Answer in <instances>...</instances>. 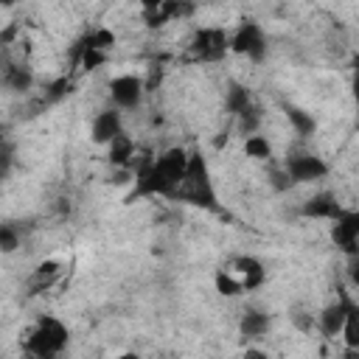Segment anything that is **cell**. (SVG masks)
<instances>
[{
	"instance_id": "6da1fadb",
	"label": "cell",
	"mask_w": 359,
	"mask_h": 359,
	"mask_svg": "<svg viewBox=\"0 0 359 359\" xmlns=\"http://www.w3.org/2000/svg\"><path fill=\"white\" fill-rule=\"evenodd\" d=\"M168 199L194 205V208H205V210H219V196L210 180V168L208 160L202 157V151H188V168L185 177L180 180V185L171 191Z\"/></svg>"
},
{
	"instance_id": "7a4b0ae2",
	"label": "cell",
	"mask_w": 359,
	"mask_h": 359,
	"mask_svg": "<svg viewBox=\"0 0 359 359\" xmlns=\"http://www.w3.org/2000/svg\"><path fill=\"white\" fill-rule=\"evenodd\" d=\"M67 342H70V328L59 317L45 314L28 331V337H25V353L34 356V359H56V356H62V351L67 348Z\"/></svg>"
},
{
	"instance_id": "3957f363",
	"label": "cell",
	"mask_w": 359,
	"mask_h": 359,
	"mask_svg": "<svg viewBox=\"0 0 359 359\" xmlns=\"http://www.w3.org/2000/svg\"><path fill=\"white\" fill-rule=\"evenodd\" d=\"M230 39V50L238 53V56H247L252 62H264L266 50H269V39H266V31L261 22L255 20H244L238 22V28L227 36Z\"/></svg>"
},
{
	"instance_id": "277c9868",
	"label": "cell",
	"mask_w": 359,
	"mask_h": 359,
	"mask_svg": "<svg viewBox=\"0 0 359 359\" xmlns=\"http://www.w3.org/2000/svg\"><path fill=\"white\" fill-rule=\"evenodd\" d=\"M283 171L292 180V185L294 182H317L328 174V163L311 151H292L283 163Z\"/></svg>"
},
{
	"instance_id": "5b68a950",
	"label": "cell",
	"mask_w": 359,
	"mask_h": 359,
	"mask_svg": "<svg viewBox=\"0 0 359 359\" xmlns=\"http://www.w3.org/2000/svg\"><path fill=\"white\" fill-rule=\"evenodd\" d=\"M230 50V39L222 28H199L191 39V53L199 62H219Z\"/></svg>"
},
{
	"instance_id": "8992f818",
	"label": "cell",
	"mask_w": 359,
	"mask_h": 359,
	"mask_svg": "<svg viewBox=\"0 0 359 359\" xmlns=\"http://www.w3.org/2000/svg\"><path fill=\"white\" fill-rule=\"evenodd\" d=\"M143 93H146V84L135 73H121L109 81V98L115 109H137L143 101Z\"/></svg>"
},
{
	"instance_id": "52a82bcc",
	"label": "cell",
	"mask_w": 359,
	"mask_h": 359,
	"mask_svg": "<svg viewBox=\"0 0 359 359\" xmlns=\"http://www.w3.org/2000/svg\"><path fill=\"white\" fill-rule=\"evenodd\" d=\"M331 241L348 258H356V252H359V213L356 210H342L331 222Z\"/></svg>"
},
{
	"instance_id": "ba28073f",
	"label": "cell",
	"mask_w": 359,
	"mask_h": 359,
	"mask_svg": "<svg viewBox=\"0 0 359 359\" xmlns=\"http://www.w3.org/2000/svg\"><path fill=\"white\" fill-rule=\"evenodd\" d=\"M227 269L238 280L241 292H252V289L264 286V280H266V269H264L261 258H255V255H238V258H233V264Z\"/></svg>"
},
{
	"instance_id": "9c48e42d",
	"label": "cell",
	"mask_w": 359,
	"mask_h": 359,
	"mask_svg": "<svg viewBox=\"0 0 359 359\" xmlns=\"http://www.w3.org/2000/svg\"><path fill=\"white\" fill-rule=\"evenodd\" d=\"M34 84V73L28 65L14 62L8 53H0V87H8L11 93H25Z\"/></svg>"
},
{
	"instance_id": "30bf717a",
	"label": "cell",
	"mask_w": 359,
	"mask_h": 359,
	"mask_svg": "<svg viewBox=\"0 0 359 359\" xmlns=\"http://www.w3.org/2000/svg\"><path fill=\"white\" fill-rule=\"evenodd\" d=\"M118 135H123V118L118 109H101L95 118H93V126H90V137L93 143L98 146H109Z\"/></svg>"
},
{
	"instance_id": "8fae6325",
	"label": "cell",
	"mask_w": 359,
	"mask_h": 359,
	"mask_svg": "<svg viewBox=\"0 0 359 359\" xmlns=\"http://www.w3.org/2000/svg\"><path fill=\"white\" fill-rule=\"evenodd\" d=\"M351 306H356V303H353L348 294H339V300L323 306V311L317 314L320 331H323L325 337H339V331H342V325H345V317H348Z\"/></svg>"
},
{
	"instance_id": "7c38bea8",
	"label": "cell",
	"mask_w": 359,
	"mask_h": 359,
	"mask_svg": "<svg viewBox=\"0 0 359 359\" xmlns=\"http://www.w3.org/2000/svg\"><path fill=\"white\" fill-rule=\"evenodd\" d=\"M342 210H345V208L337 202V196H334L331 191H320V194L309 196V199L303 202V208H300V213H303L306 219H328V222H334Z\"/></svg>"
},
{
	"instance_id": "4fadbf2b",
	"label": "cell",
	"mask_w": 359,
	"mask_h": 359,
	"mask_svg": "<svg viewBox=\"0 0 359 359\" xmlns=\"http://www.w3.org/2000/svg\"><path fill=\"white\" fill-rule=\"evenodd\" d=\"M154 163H157V168L168 177V182L177 188L180 180L185 177V168H188V151H185L182 146H171V149H165Z\"/></svg>"
},
{
	"instance_id": "5bb4252c",
	"label": "cell",
	"mask_w": 359,
	"mask_h": 359,
	"mask_svg": "<svg viewBox=\"0 0 359 359\" xmlns=\"http://www.w3.org/2000/svg\"><path fill=\"white\" fill-rule=\"evenodd\" d=\"M191 11H194L191 6L163 3V0H157V3H146V6H143V17H146V25H149V28L165 25L168 20H174V17H180V14H191Z\"/></svg>"
},
{
	"instance_id": "9a60e30c",
	"label": "cell",
	"mask_w": 359,
	"mask_h": 359,
	"mask_svg": "<svg viewBox=\"0 0 359 359\" xmlns=\"http://www.w3.org/2000/svg\"><path fill=\"white\" fill-rule=\"evenodd\" d=\"M269 325H272V320H269L266 311L247 309V311L241 314V320H238V334H241V339H247V342H252V339H264L266 331H269Z\"/></svg>"
},
{
	"instance_id": "2e32d148",
	"label": "cell",
	"mask_w": 359,
	"mask_h": 359,
	"mask_svg": "<svg viewBox=\"0 0 359 359\" xmlns=\"http://www.w3.org/2000/svg\"><path fill=\"white\" fill-rule=\"evenodd\" d=\"M283 112H286V121L292 123V129L300 135V137H311L317 132V121L311 112H306L303 107L297 104H283Z\"/></svg>"
},
{
	"instance_id": "e0dca14e",
	"label": "cell",
	"mask_w": 359,
	"mask_h": 359,
	"mask_svg": "<svg viewBox=\"0 0 359 359\" xmlns=\"http://www.w3.org/2000/svg\"><path fill=\"white\" fill-rule=\"evenodd\" d=\"M107 149H109V163H112V165H129V157L135 154V143L129 140L126 132L118 135Z\"/></svg>"
},
{
	"instance_id": "ac0fdd59",
	"label": "cell",
	"mask_w": 359,
	"mask_h": 359,
	"mask_svg": "<svg viewBox=\"0 0 359 359\" xmlns=\"http://www.w3.org/2000/svg\"><path fill=\"white\" fill-rule=\"evenodd\" d=\"M224 104H227V109L233 115H241L252 104V95H250V90L244 84H230L227 87V95H224Z\"/></svg>"
},
{
	"instance_id": "d6986e66",
	"label": "cell",
	"mask_w": 359,
	"mask_h": 359,
	"mask_svg": "<svg viewBox=\"0 0 359 359\" xmlns=\"http://www.w3.org/2000/svg\"><path fill=\"white\" fill-rule=\"evenodd\" d=\"M244 154L252 160H269L272 157V143L264 135H250L244 137Z\"/></svg>"
},
{
	"instance_id": "ffe728a7",
	"label": "cell",
	"mask_w": 359,
	"mask_h": 359,
	"mask_svg": "<svg viewBox=\"0 0 359 359\" xmlns=\"http://www.w3.org/2000/svg\"><path fill=\"white\" fill-rule=\"evenodd\" d=\"M213 283H216V292H219L222 297H238V294H244L241 286H238V280L230 275L227 266H222V269L213 275Z\"/></svg>"
},
{
	"instance_id": "44dd1931",
	"label": "cell",
	"mask_w": 359,
	"mask_h": 359,
	"mask_svg": "<svg viewBox=\"0 0 359 359\" xmlns=\"http://www.w3.org/2000/svg\"><path fill=\"white\" fill-rule=\"evenodd\" d=\"M356 317H359V311H356V306H351V311L345 317V325L339 331V337L345 339V348H351V351H359V323H356Z\"/></svg>"
},
{
	"instance_id": "7402d4cb",
	"label": "cell",
	"mask_w": 359,
	"mask_h": 359,
	"mask_svg": "<svg viewBox=\"0 0 359 359\" xmlns=\"http://www.w3.org/2000/svg\"><path fill=\"white\" fill-rule=\"evenodd\" d=\"M59 275V261H45L34 269V278H31V289H45L53 283V278Z\"/></svg>"
},
{
	"instance_id": "603a6c76",
	"label": "cell",
	"mask_w": 359,
	"mask_h": 359,
	"mask_svg": "<svg viewBox=\"0 0 359 359\" xmlns=\"http://www.w3.org/2000/svg\"><path fill=\"white\" fill-rule=\"evenodd\" d=\"M238 118V132L244 135V137H250V135H258V123H261V109L255 107V104H250L241 115H236Z\"/></svg>"
},
{
	"instance_id": "cb8c5ba5",
	"label": "cell",
	"mask_w": 359,
	"mask_h": 359,
	"mask_svg": "<svg viewBox=\"0 0 359 359\" xmlns=\"http://www.w3.org/2000/svg\"><path fill=\"white\" fill-rule=\"evenodd\" d=\"M20 247V227L14 222L0 224V252H14Z\"/></svg>"
},
{
	"instance_id": "d4e9b609",
	"label": "cell",
	"mask_w": 359,
	"mask_h": 359,
	"mask_svg": "<svg viewBox=\"0 0 359 359\" xmlns=\"http://www.w3.org/2000/svg\"><path fill=\"white\" fill-rule=\"evenodd\" d=\"M70 81L67 79H56L53 84H48V90H45V104H56V101H62L67 93H70Z\"/></svg>"
},
{
	"instance_id": "484cf974",
	"label": "cell",
	"mask_w": 359,
	"mask_h": 359,
	"mask_svg": "<svg viewBox=\"0 0 359 359\" xmlns=\"http://www.w3.org/2000/svg\"><path fill=\"white\" fill-rule=\"evenodd\" d=\"M269 182H272L278 191H286V188H292V180L286 177V171H283V168H275V171L269 174Z\"/></svg>"
},
{
	"instance_id": "4316f807",
	"label": "cell",
	"mask_w": 359,
	"mask_h": 359,
	"mask_svg": "<svg viewBox=\"0 0 359 359\" xmlns=\"http://www.w3.org/2000/svg\"><path fill=\"white\" fill-rule=\"evenodd\" d=\"M241 359H269V353L261 351V348H255V345H247L244 353H241Z\"/></svg>"
},
{
	"instance_id": "83f0119b",
	"label": "cell",
	"mask_w": 359,
	"mask_h": 359,
	"mask_svg": "<svg viewBox=\"0 0 359 359\" xmlns=\"http://www.w3.org/2000/svg\"><path fill=\"white\" fill-rule=\"evenodd\" d=\"M115 359H143V356L135 353V351H126V353H121V356H115Z\"/></svg>"
}]
</instances>
